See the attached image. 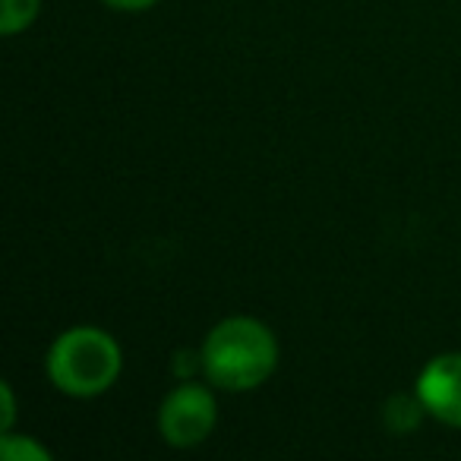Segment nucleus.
Segmentation results:
<instances>
[{"label": "nucleus", "mask_w": 461, "mask_h": 461, "mask_svg": "<svg viewBox=\"0 0 461 461\" xmlns=\"http://www.w3.org/2000/svg\"><path fill=\"white\" fill-rule=\"evenodd\" d=\"M199 354L209 385L221 392H253L276 373L278 339L257 316H224L209 329Z\"/></svg>", "instance_id": "1"}, {"label": "nucleus", "mask_w": 461, "mask_h": 461, "mask_svg": "<svg viewBox=\"0 0 461 461\" xmlns=\"http://www.w3.org/2000/svg\"><path fill=\"white\" fill-rule=\"evenodd\" d=\"M123 370L121 345L98 326H70L51 341L45 373L58 392L70 398L104 395Z\"/></svg>", "instance_id": "2"}, {"label": "nucleus", "mask_w": 461, "mask_h": 461, "mask_svg": "<svg viewBox=\"0 0 461 461\" xmlns=\"http://www.w3.org/2000/svg\"><path fill=\"white\" fill-rule=\"evenodd\" d=\"M218 404L209 385L203 383H177L158 408V433L171 448H193L205 442L215 429Z\"/></svg>", "instance_id": "3"}, {"label": "nucleus", "mask_w": 461, "mask_h": 461, "mask_svg": "<svg viewBox=\"0 0 461 461\" xmlns=\"http://www.w3.org/2000/svg\"><path fill=\"white\" fill-rule=\"evenodd\" d=\"M414 392L433 420L461 429V351L429 357L417 373Z\"/></svg>", "instance_id": "4"}, {"label": "nucleus", "mask_w": 461, "mask_h": 461, "mask_svg": "<svg viewBox=\"0 0 461 461\" xmlns=\"http://www.w3.org/2000/svg\"><path fill=\"white\" fill-rule=\"evenodd\" d=\"M0 455L7 461H51L54 452L48 446H41L35 436H20V433H0Z\"/></svg>", "instance_id": "5"}, {"label": "nucleus", "mask_w": 461, "mask_h": 461, "mask_svg": "<svg viewBox=\"0 0 461 461\" xmlns=\"http://www.w3.org/2000/svg\"><path fill=\"white\" fill-rule=\"evenodd\" d=\"M41 10V0H4L0 7V32L14 39V35L26 32L29 26L35 23Z\"/></svg>", "instance_id": "6"}, {"label": "nucleus", "mask_w": 461, "mask_h": 461, "mask_svg": "<svg viewBox=\"0 0 461 461\" xmlns=\"http://www.w3.org/2000/svg\"><path fill=\"white\" fill-rule=\"evenodd\" d=\"M427 414V408H423V402L414 395H395L389 402V408H385V423H389L395 433H411V429L420 423V417Z\"/></svg>", "instance_id": "7"}, {"label": "nucleus", "mask_w": 461, "mask_h": 461, "mask_svg": "<svg viewBox=\"0 0 461 461\" xmlns=\"http://www.w3.org/2000/svg\"><path fill=\"white\" fill-rule=\"evenodd\" d=\"M0 402H4V411H0V433H10L16 423V398H14V385L0 383Z\"/></svg>", "instance_id": "8"}, {"label": "nucleus", "mask_w": 461, "mask_h": 461, "mask_svg": "<svg viewBox=\"0 0 461 461\" xmlns=\"http://www.w3.org/2000/svg\"><path fill=\"white\" fill-rule=\"evenodd\" d=\"M111 10H121V14H142V10L155 7L158 0H102Z\"/></svg>", "instance_id": "9"}]
</instances>
